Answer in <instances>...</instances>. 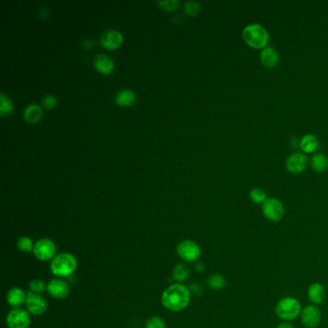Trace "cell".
Segmentation results:
<instances>
[{
    "instance_id": "cell-1",
    "label": "cell",
    "mask_w": 328,
    "mask_h": 328,
    "mask_svg": "<svg viewBox=\"0 0 328 328\" xmlns=\"http://www.w3.org/2000/svg\"><path fill=\"white\" fill-rule=\"evenodd\" d=\"M190 302V291L183 284L176 283L165 290L162 303L168 310L178 312L188 306Z\"/></svg>"
},
{
    "instance_id": "cell-2",
    "label": "cell",
    "mask_w": 328,
    "mask_h": 328,
    "mask_svg": "<svg viewBox=\"0 0 328 328\" xmlns=\"http://www.w3.org/2000/svg\"><path fill=\"white\" fill-rule=\"evenodd\" d=\"M242 36L246 44L253 49L266 48L269 41V35L267 29L259 23H251L246 26Z\"/></svg>"
},
{
    "instance_id": "cell-3",
    "label": "cell",
    "mask_w": 328,
    "mask_h": 328,
    "mask_svg": "<svg viewBox=\"0 0 328 328\" xmlns=\"http://www.w3.org/2000/svg\"><path fill=\"white\" fill-rule=\"evenodd\" d=\"M302 311L298 298L285 297L278 300L276 306V314L282 321H293L300 316Z\"/></svg>"
},
{
    "instance_id": "cell-4",
    "label": "cell",
    "mask_w": 328,
    "mask_h": 328,
    "mask_svg": "<svg viewBox=\"0 0 328 328\" xmlns=\"http://www.w3.org/2000/svg\"><path fill=\"white\" fill-rule=\"evenodd\" d=\"M77 267L75 257L70 253H61L52 260L51 271L54 276L60 277H70Z\"/></svg>"
},
{
    "instance_id": "cell-5",
    "label": "cell",
    "mask_w": 328,
    "mask_h": 328,
    "mask_svg": "<svg viewBox=\"0 0 328 328\" xmlns=\"http://www.w3.org/2000/svg\"><path fill=\"white\" fill-rule=\"evenodd\" d=\"M262 213L267 221L277 223L285 215V207L278 198L269 197L262 204Z\"/></svg>"
},
{
    "instance_id": "cell-6",
    "label": "cell",
    "mask_w": 328,
    "mask_h": 328,
    "mask_svg": "<svg viewBox=\"0 0 328 328\" xmlns=\"http://www.w3.org/2000/svg\"><path fill=\"white\" fill-rule=\"evenodd\" d=\"M299 317L304 327L317 328L321 320V310L318 305L309 304L302 308Z\"/></svg>"
},
{
    "instance_id": "cell-7",
    "label": "cell",
    "mask_w": 328,
    "mask_h": 328,
    "mask_svg": "<svg viewBox=\"0 0 328 328\" xmlns=\"http://www.w3.org/2000/svg\"><path fill=\"white\" fill-rule=\"evenodd\" d=\"M177 253L187 262H195L201 255V248L194 241H182L177 246Z\"/></svg>"
},
{
    "instance_id": "cell-8",
    "label": "cell",
    "mask_w": 328,
    "mask_h": 328,
    "mask_svg": "<svg viewBox=\"0 0 328 328\" xmlns=\"http://www.w3.org/2000/svg\"><path fill=\"white\" fill-rule=\"evenodd\" d=\"M33 252L38 260L48 261L54 257L56 246L49 239H41L35 244Z\"/></svg>"
},
{
    "instance_id": "cell-9",
    "label": "cell",
    "mask_w": 328,
    "mask_h": 328,
    "mask_svg": "<svg viewBox=\"0 0 328 328\" xmlns=\"http://www.w3.org/2000/svg\"><path fill=\"white\" fill-rule=\"evenodd\" d=\"M308 159L303 152L291 154L286 160V168L291 174L298 175L304 172L307 168Z\"/></svg>"
},
{
    "instance_id": "cell-10",
    "label": "cell",
    "mask_w": 328,
    "mask_h": 328,
    "mask_svg": "<svg viewBox=\"0 0 328 328\" xmlns=\"http://www.w3.org/2000/svg\"><path fill=\"white\" fill-rule=\"evenodd\" d=\"M7 324L10 328H28L30 325L29 314L24 310L15 309L7 317Z\"/></svg>"
},
{
    "instance_id": "cell-11",
    "label": "cell",
    "mask_w": 328,
    "mask_h": 328,
    "mask_svg": "<svg viewBox=\"0 0 328 328\" xmlns=\"http://www.w3.org/2000/svg\"><path fill=\"white\" fill-rule=\"evenodd\" d=\"M123 35L119 31L109 29L103 32L100 36V43L104 48L113 50L119 48L123 43Z\"/></svg>"
},
{
    "instance_id": "cell-12",
    "label": "cell",
    "mask_w": 328,
    "mask_h": 328,
    "mask_svg": "<svg viewBox=\"0 0 328 328\" xmlns=\"http://www.w3.org/2000/svg\"><path fill=\"white\" fill-rule=\"evenodd\" d=\"M26 306L32 315L39 316L45 312L47 304L45 299L38 294L30 293L26 298Z\"/></svg>"
},
{
    "instance_id": "cell-13",
    "label": "cell",
    "mask_w": 328,
    "mask_h": 328,
    "mask_svg": "<svg viewBox=\"0 0 328 328\" xmlns=\"http://www.w3.org/2000/svg\"><path fill=\"white\" fill-rule=\"evenodd\" d=\"M47 292L53 298L63 299L68 297L70 293L69 285L60 279L51 280L47 285Z\"/></svg>"
},
{
    "instance_id": "cell-14",
    "label": "cell",
    "mask_w": 328,
    "mask_h": 328,
    "mask_svg": "<svg viewBox=\"0 0 328 328\" xmlns=\"http://www.w3.org/2000/svg\"><path fill=\"white\" fill-rule=\"evenodd\" d=\"M93 67L98 72L104 75H108L114 70V61L112 58L105 54H97L93 59Z\"/></svg>"
},
{
    "instance_id": "cell-15",
    "label": "cell",
    "mask_w": 328,
    "mask_h": 328,
    "mask_svg": "<svg viewBox=\"0 0 328 328\" xmlns=\"http://www.w3.org/2000/svg\"><path fill=\"white\" fill-rule=\"evenodd\" d=\"M325 288L318 282L312 283L307 290V296L312 304H321L325 298Z\"/></svg>"
},
{
    "instance_id": "cell-16",
    "label": "cell",
    "mask_w": 328,
    "mask_h": 328,
    "mask_svg": "<svg viewBox=\"0 0 328 328\" xmlns=\"http://www.w3.org/2000/svg\"><path fill=\"white\" fill-rule=\"evenodd\" d=\"M260 60L264 67L267 69L276 68L279 62V57L277 50L270 46H267L266 48L262 49L260 53Z\"/></svg>"
},
{
    "instance_id": "cell-17",
    "label": "cell",
    "mask_w": 328,
    "mask_h": 328,
    "mask_svg": "<svg viewBox=\"0 0 328 328\" xmlns=\"http://www.w3.org/2000/svg\"><path fill=\"white\" fill-rule=\"evenodd\" d=\"M299 147L303 153L311 154L316 152L318 148V138L313 134L305 135L300 140Z\"/></svg>"
},
{
    "instance_id": "cell-18",
    "label": "cell",
    "mask_w": 328,
    "mask_h": 328,
    "mask_svg": "<svg viewBox=\"0 0 328 328\" xmlns=\"http://www.w3.org/2000/svg\"><path fill=\"white\" fill-rule=\"evenodd\" d=\"M42 116V110L41 106L36 103H32L28 105L23 111L24 120L29 123H36L41 120Z\"/></svg>"
},
{
    "instance_id": "cell-19",
    "label": "cell",
    "mask_w": 328,
    "mask_h": 328,
    "mask_svg": "<svg viewBox=\"0 0 328 328\" xmlns=\"http://www.w3.org/2000/svg\"><path fill=\"white\" fill-rule=\"evenodd\" d=\"M136 94L130 89H122L121 91L117 92L116 95V102L120 106L127 107L135 102Z\"/></svg>"
},
{
    "instance_id": "cell-20",
    "label": "cell",
    "mask_w": 328,
    "mask_h": 328,
    "mask_svg": "<svg viewBox=\"0 0 328 328\" xmlns=\"http://www.w3.org/2000/svg\"><path fill=\"white\" fill-rule=\"evenodd\" d=\"M27 296L21 290V288H13L8 293L7 300L11 306L13 307H20L24 301H26Z\"/></svg>"
},
{
    "instance_id": "cell-21",
    "label": "cell",
    "mask_w": 328,
    "mask_h": 328,
    "mask_svg": "<svg viewBox=\"0 0 328 328\" xmlns=\"http://www.w3.org/2000/svg\"><path fill=\"white\" fill-rule=\"evenodd\" d=\"M311 167L316 173H324L328 168L327 157L322 153L314 154L311 158Z\"/></svg>"
},
{
    "instance_id": "cell-22",
    "label": "cell",
    "mask_w": 328,
    "mask_h": 328,
    "mask_svg": "<svg viewBox=\"0 0 328 328\" xmlns=\"http://www.w3.org/2000/svg\"><path fill=\"white\" fill-rule=\"evenodd\" d=\"M208 286L214 291H222L226 286V277L221 274H213L207 280Z\"/></svg>"
},
{
    "instance_id": "cell-23",
    "label": "cell",
    "mask_w": 328,
    "mask_h": 328,
    "mask_svg": "<svg viewBox=\"0 0 328 328\" xmlns=\"http://www.w3.org/2000/svg\"><path fill=\"white\" fill-rule=\"evenodd\" d=\"M249 198L255 204H263L267 200V192L262 188H254L249 192Z\"/></svg>"
},
{
    "instance_id": "cell-24",
    "label": "cell",
    "mask_w": 328,
    "mask_h": 328,
    "mask_svg": "<svg viewBox=\"0 0 328 328\" xmlns=\"http://www.w3.org/2000/svg\"><path fill=\"white\" fill-rule=\"evenodd\" d=\"M189 275H190L189 268L183 264L177 265L174 269V277H175V280H177L179 282L185 281L189 277Z\"/></svg>"
},
{
    "instance_id": "cell-25",
    "label": "cell",
    "mask_w": 328,
    "mask_h": 328,
    "mask_svg": "<svg viewBox=\"0 0 328 328\" xmlns=\"http://www.w3.org/2000/svg\"><path fill=\"white\" fill-rule=\"evenodd\" d=\"M0 112L2 115H9L13 112V104L11 102L9 97L5 94V92L0 93Z\"/></svg>"
},
{
    "instance_id": "cell-26",
    "label": "cell",
    "mask_w": 328,
    "mask_h": 328,
    "mask_svg": "<svg viewBox=\"0 0 328 328\" xmlns=\"http://www.w3.org/2000/svg\"><path fill=\"white\" fill-rule=\"evenodd\" d=\"M201 10V5L197 1H188L184 5V12L189 16H196Z\"/></svg>"
},
{
    "instance_id": "cell-27",
    "label": "cell",
    "mask_w": 328,
    "mask_h": 328,
    "mask_svg": "<svg viewBox=\"0 0 328 328\" xmlns=\"http://www.w3.org/2000/svg\"><path fill=\"white\" fill-rule=\"evenodd\" d=\"M18 246L23 252H30L34 249L33 242L28 237H21L18 242Z\"/></svg>"
},
{
    "instance_id": "cell-28",
    "label": "cell",
    "mask_w": 328,
    "mask_h": 328,
    "mask_svg": "<svg viewBox=\"0 0 328 328\" xmlns=\"http://www.w3.org/2000/svg\"><path fill=\"white\" fill-rule=\"evenodd\" d=\"M41 102H42V105H43V107H44L45 109L50 110V109L54 108V107L57 105L58 100H57V97H56L54 94L49 93V94L45 95V96L42 98Z\"/></svg>"
},
{
    "instance_id": "cell-29",
    "label": "cell",
    "mask_w": 328,
    "mask_h": 328,
    "mask_svg": "<svg viewBox=\"0 0 328 328\" xmlns=\"http://www.w3.org/2000/svg\"><path fill=\"white\" fill-rule=\"evenodd\" d=\"M145 328H166V323L163 318L152 317L146 321Z\"/></svg>"
},
{
    "instance_id": "cell-30",
    "label": "cell",
    "mask_w": 328,
    "mask_h": 328,
    "mask_svg": "<svg viewBox=\"0 0 328 328\" xmlns=\"http://www.w3.org/2000/svg\"><path fill=\"white\" fill-rule=\"evenodd\" d=\"M159 6L167 11H175L179 3L177 0H162V1H158Z\"/></svg>"
},
{
    "instance_id": "cell-31",
    "label": "cell",
    "mask_w": 328,
    "mask_h": 328,
    "mask_svg": "<svg viewBox=\"0 0 328 328\" xmlns=\"http://www.w3.org/2000/svg\"><path fill=\"white\" fill-rule=\"evenodd\" d=\"M30 289L32 293L39 295L40 293L44 291L45 284L43 283V281L41 279H35V280L31 281Z\"/></svg>"
},
{
    "instance_id": "cell-32",
    "label": "cell",
    "mask_w": 328,
    "mask_h": 328,
    "mask_svg": "<svg viewBox=\"0 0 328 328\" xmlns=\"http://www.w3.org/2000/svg\"><path fill=\"white\" fill-rule=\"evenodd\" d=\"M93 44H94V41H92L91 39H87V40L83 41V47L86 48V49H90V48H92V46H93Z\"/></svg>"
},
{
    "instance_id": "cell-33",
    "label": "cell",
    "mask_w": 328,
    "mask_h": 328,
    "mask_svg": "<svg viewBox=\"0 0 328 328\" xmlns=\"http://www.w3.org/2000/svg\"><path fill=\"white\" fill-rule=\"evenodd\" d=\"M277 328H295V326L291 321H282L277 325Z\"/></svg>"
},
{
    "instance_id": "cell-34",
    "label": "cell",
    "mask_w": 328,
    "mask_h": 328,
    "mask_svg": "<svg viewBox=\"0 0 328 328\" xmlns=\"http://www.w3.org/2000/svg\"><path fill=\"white\" fill-rule=\"evenodd\" d=\"M195 269L199 272H202L204 269H205V266L203 263H198L196 266H195Z\"/></svg>"
}]
</instances>
